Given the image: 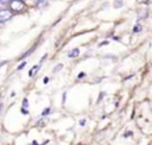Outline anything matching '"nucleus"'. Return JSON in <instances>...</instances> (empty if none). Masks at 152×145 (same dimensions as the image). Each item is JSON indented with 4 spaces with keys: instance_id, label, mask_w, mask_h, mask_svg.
<instances>
[{
    "instance_id": "39448f33",
    "label": "nucleus",
    "mask_w": 152,
    "mask_h": 145,
    "mask_svg": "<svg viewBox=\"0 0 152 145\" xmlns=\"http://www.w3.org/2000/svg\"><path fill=\"white\" fill-rule=\"evenodd\" d=\"M46 1H48V0H37V2H38V5H39V6L45 5V4H46Z\"/></svg>"
},
{
    "instance_id": "ddd939ff",
    "label": "nucleus",
    "mask_w": 152,
    "mask_h": 145,
    "mask_svg": "<svg viewBox=\"0 0 152 145\" xmlns=\"http://www.w3.org/2000/svg\"><path fill=\"white\" fill-rule=\"evenodd\" d=\"M48 81H49V78H48V77H45V78H44V83H46Z\"/></svg>"
},
{
    "instance_id": "20e7f679",
    "label": "nucleus",
    "mask_w": 152,
    "mask_h": 145,
    "mask_svg": "<svg viewBox=\"0 0 152 145\" xmlns=\"http://www.w3.org/2000/svg\"><path fill=\"white\" fill-rule=\"evenodd\" d=\"M37 69H39V65H34V67H33V68L30 70V76H31V77L33 76V74H34V71H36Z\"/></svg>"
},
{
    "instance_id": "f03ea898",
    "label": "nucleus",
    "mask_w": 152,
    "mask_h": 145,
    "mask_svg": "<svg viewBox=\"0 0 152 145\" xmlns=\"http://www.w3.org/2000/svg\"><path fill=\"white\" fill-rule=\"evenodd\" d=\"M12 17V13L10 10H0V23H5L10 20Z\"/></svg>"
},
{
    "instance_id": "1a4fd4ad",
    "label": "nucleus",
    "mask_w": 152,
    "mask_h": 145,
    "mask_svg": "<svg viewBox=\"0 0 152 145\" xmlns=\"http://www.w3.org/2000/svg\"><path fill=\"white\" fill-rule=\"evenodd\" d=\"M49 112H50V108H46V109H44V112H43V115H46V114H49Z\"/></svg>"
},
{
    "instance_id": "423d86ee",
    "label": "nucleus",
    "mask_w": 152,
    "mask_h": 145,
    "mask_svg": "<svg viewBox=\"0 0 152 145\" xmlns=\"http://www.w3.org/2000/svg\"><path fill=\"white\" fill-rule=\"evenodd\" d=\"M139 31H141V26L140 25H137L135 29H133V32H139Z\"/></svg>"
},
{
    "instance_id": "9d476101",
    "label": "nucleus",
    "mask_w": 152,
    "mask_h": 145,
    "mask_svg": "<svg viewBox=\"0 0 152 145\" xmlns=\"http://www.w3.org/2000/svg\"><path fill=\"white\" fill-rule=\"evenodd\" d=\"M25 65H26V63H25V62H24V63H21V64H20V65H19V67H18V69H19V70H20V69H23V68H24V67H25Z\"/></svg>"
},
{
    "instance_id": "0eeeda50",
    "label": "nucleus",
    "mask_w": 152,
    "mask_h": 145,
    "mask_svg": "<svg viewBox=\"0 0 152 145\" xmlns=\"http://www.w3.org/2000/svg\"><path fill=\"white\" fill-rule=\"evenodd\" d=\"M62 68H63V65H62V64H58V67H56V68L53 69V72H56V71H58V70H61Z\"/></svg>"
},
{
    "instance_id": "f257e3e1",
    "label": "nucleus",
    "mask_w": 152,
    "mask_h": 145,
    "mask_svg": "<svg viewBox=\"0 0 152 145\" xmlns=\"http://www.w3.org/2000/svg\"><path fill=\"white\" fill-rule=\"evenodd\" d=\"M10 8L14 12H21L25 8V4L23 0H11L10 1Z\"/></svg>"
},
{
    "instance_id": "6e6552de",
    "label": "nucleus",
    "mask_w": 152,
    "mask_h": 145,
    "mask_svg": "<svg viewBox=\"0 0 152 145\" xmlns=\"http://www.w3.org/2000/svg\"><path fill=\"white\" fill-rule=\"evenodd\" d=\"M10 1H11V0H0V2H1L2 5H6V4H10Z\"/></svg>"
},
{
    "instance_id": "7ed1b4c3",
    "label": "nucleus",
    "mask_w": 152,
    "mask_h": 145,
    "mask_svg": "<svg viewBox=\"0 0 152 145\" xmlns=\"http://www.w3.org/2000/svg\"><path fill=\"white\" fill-rule=\"evenodd\" d=\"M78 53H80V51H78V49H72L70 52H69V57L70 58H74V57H77L78 56Z\"/></svg>"
},
{
    "instance_id": "9b49d317",
    "label": "nucleus",
    "mask_w": 152,
    "mask_h": 145,
    "mask_svg": "<svg viewBox=\"0 0 152 145\" xmlns=\"http://www.w3.org/2000/svg\"><path fill=\"white\" fill-rule=\"evenodd\" d=\"M28 106V103H27V100L26 99H24V107H27Z\"/></svg>"
},
{
    "instance_id": "f8f14e48",
    "label": "nucleus",
    "mask_w": 152,
    "mask_h": 145,
    "mask_svg": "<svg viewBox=\"0 0 152 145\" xmlns=\"http://www.w3.org/2000/svg\"><path fill=\"white\" fill-rule=\"evenodd\" d=\"M84 75H86L84 72H80V75H78V78H82V77H83Z\"/></svg>"
},
{
    "instance_id": "4468645a",
    "label": "nucleus",
    "mask_w": 152,
    "mask_h": 145,
    "mask_svg": "<svg viewBox=\"0 0 152 145\" xmlns=\"http://www.w3.org/2000/svg\"><path fill=\"white\" fill-rule=\"evenodd\" d=\"M84 122H86V120H81V122H80V124H81V125H84Z\"/></svg>"
}]
</instances>
